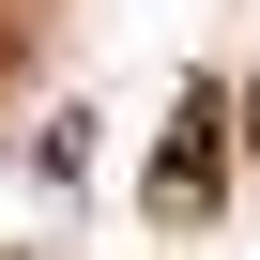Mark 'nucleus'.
Returning <instances> with one entry per match:
<instances>
[{
  "label": "nucleus",
  "mask_w": 260,
  "mask_h": 260,
  "mask_svg": "<svg viewBox=\"0 0 260 260\" xmlns=\"http://www.w3.org/2000/svg\"><path fill=\"white\" fill-rule=\"evenodd\" d=\"M245 138H260V92H245Z\"/></svg>",
  "instance_id": "nucleus-2"
},
{
  "label": "nucleus",
  "mask_w": 260,
  "mask_h": 260,
  "mask_svg": "<svg viewBox=\"0 0 260 260\" xmlns=\"http://www.w3.org/2000/svg\"><path fill=\"white\" fill-rule=\"evenodd\" d=\"M214 169H230V122H214V92H184L153 138V214H214Z\"/></svg>",
  "instance_id": "nucleus-1"
}]
</instances>
